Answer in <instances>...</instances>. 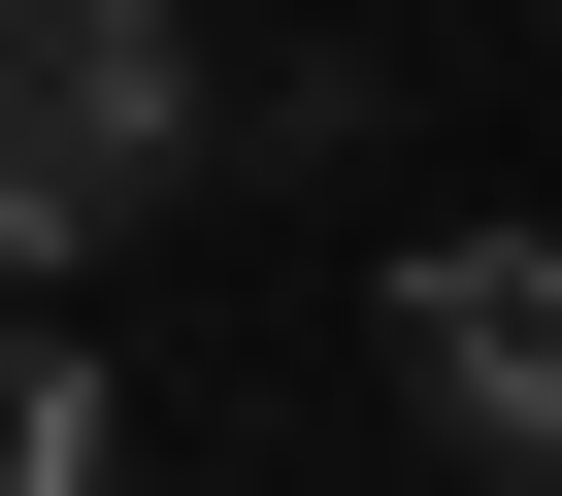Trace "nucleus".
I'll use <instances>...</instances> for the list:
<instances>
[{
    "mask_svg": "<svg viewBox=\"0 0 562 496\" xmlns=\"http://www.w3.org/2000/svg\"><path fill=\"white\" fill-rule=\"evenodd\" d=\"M166 166H199V67H166V0H0V266H100Z\"/></svg>",
    "mask_w": 562,
    "mask_h": 496,
    "instance_id": "obj_1",
    "label": "nucleus"
},
{
    "mask_svg": "<svg viewBox=\"0 0 562 496\" xmlns=\"http://www.w3.org/2000/svg\"><path fill=\"white\" fill-rule=\"evenodd\" d=\"M397 397L463 463H562V232H430L397 266Z\"/></svg>",
    "mask_w": 562,
    "mask_h": 496,
    "instance_id": "obj_2",
    "label": "nucleus"
},
{
    "mask_svg": "<svg viewBox=\"0 0 562 496\" xmlns=\"http://www.w3.org/2000/svg\"><path fill=\"white\" fill-rule=\"evenodd\" d=\"M0 496H100V364L67 331H0Z\"/></svg>",
    "mask_w": 562,
    "mask_h": 496,
    "instance_id": "obj_3",
    "label": "nucleus"
}]
</instances>
